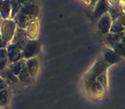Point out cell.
I'll return each instance as SVG.
<instances>
[{"instance_id":"obj_1","label":"cell","mask_w":125,"mask_h":109,"mask_svg":"<svg viewBox=\"0 0 125 109\" xmlns=\"http://www.w3.org/2000/svg\"><path fill=\"white\" fill-rule=\"evenodd\" d=\"M111 65L102 58L94 63L86 73L83 80V91L92 103H101L106 98L108 93L107 69Z\"/></svg>"},{"instance_id":"obj_6","label":"cell","mask_w":125,"mask_h":109,"mask_svg":"<svg viewBox=\"0 0 125 109\" xmlns=\"http://www.w3.org/2000/svg\"><path fill=\"white\" fill-rule=\"evenodd\" d=\"M112 21L111 19L110 15L108 13H105L100 18L99 23H98V28L100 33L103 35H106L109 33L111 26H112Z\"/></svg>"},{"instance_id":"obj_15","label":"cell","mask_w":125,"mask_h":109,"mask_svg":"<svg viewBox=\"0 0 125 109\" xmlns=\"http://www.w3.org/2000/svg\"><path fill=\"white\" fill-rule=\"evenodd\" d=\"M107 13L109 14V15H110L112 22H114V21H117V18H118L121 15L124 14V10H123V7L121 6L120 4L110 5Z\"/></svg>"},{"instance_id":"obj_34","label":"cell","mask_w":125,"mask_h":109,"mask_svg":"<svg viewBox=\"0 0 125 109\" xmlns=\"http://www.w3.org/2000/svg\"><path fill=\"white\" fill-rule=\"evenodd\" d=\"M123 1H124V2H125V0H123Z\"/></svg>"},{"instance_id":"obj_23","label":"cell","mask_w":125,"mask_h":109,"mask_svg":"<svg viewBox=\"0 0 125 109\" xmlns=\"http://www.w3.org/2000/svg\"><path fill=\"white\" fill-rule=\"evenodd\" d=\"M7 88H8V84L4 81V79H3V78L0 77V90L7 89Z\"/></svg>"},{"instance_id":"obj_10","label":"cell","mask_w":125,"mask_h":109,"mask_svg":"<svg viewBox=\"0 0 125 109\" xmlns=\"http://www.w3.org/2000/svg\"><path fill=\"white\" fill-rule=\"evenodd\" d=\"M103 60L105 61H106L108 64L113 65L115 63H117V61H119L121 60V57L115 53L112 50H111L110 48H107L105 50L103 53V56H102Z\"/></svg>"},{"instance_id":"obj_30","label":"cell","mask_w":125,"mask_h":109,"mask_svg":"<svg viewBox=\"0 0 125 109\" xmlns=\"http://www.w3.org/2000/svg\"><path fill=\"white\" fill-rule=\"evenodd\" d=\"M123 10H124V13H125V5L123 7Z\"/></svg>"},{"instance_id":"obj_7","label":"cell","mask_w":125,"mask_h":109,"mask_svg":"<svg viewBox=\"0 0 125 109\" xmlns=\"http://www.w3.org/2000/svg\"><path fill=\"white\" fill-rule=\"evenodd\" d=\"M20 12L27 15L31 21H35L39 14V9L35 3H30V4L22 5L21 8Z\"/></svg>"},{"instance_id":"obj_25","label":"cell","mask_w":125,"mask_h":109,"mask_svg":"<svg viewBox=\"0 0 125 109\" xmlns=\"http://www.w3.org/2000/svg\"><path fill=\"white\" fill-rule=\"evenodd\" d=\"M21 5H26L30 4V3H34L35 0H17Z\"/></svg>"},{"instance_id":"obj_21","label":"cell","mask_w":125,"mask_h":109,"mask_svg":"<svg viewBox=\"0 0 125 109\" xmlns=\"http://www.w3.org/2000/svg\"><path fill=\"white\" fill-rule=\"evenodd\" d=\"M9 97H10V94H9L8 88L0 90V108H3L8 104Z\"/></svg>"},{"instance_id":"obj_28","label":"cell","mask_w":125,"mask_h":109,"mask_svg":"<svg viewBox=\"0 0 125 109\" xmlns=\"http://www.w3.org/2000/svg\"><path fill=\"white\" fill-rule=\"evenodd\" d=\"M98 0H89V6L90 7H94V5H95V3H97Z\"/></svg>"},{"instance_id":"obj_14","label":"cell","mask_w":125,"mask_h":109,"mask_svg":"<svg viewBox=\"0 0 125 109\" xmlns=\"http://www.w3.org/2000/svg\"><path fill=\"white\" fill-rule=\"evenodd\" d=\"M124 36V33H107L105 35V42L109 47L113 46L114 44L122 41V38Z\"/></svg>"},{"instance_id":"obj_17","label":"cell","mask_w":125,"mask_h":109,"mask_svg":"<svg viewBox=\"0 0 125 109\" xmlns=\"http://www.w3.org/2000/svg\"><path fill=\"white\" fill-rule=\"evenodd\" d=\"M26 60L22 59L21 61H15V62L13 63H10L8 66V67L10 68V70L15 75V76L18 77V75L20 74L21 71V68L23 66V64L25 63Z\"/></svg>"},{"instance_id":"obj_20","label":"cell","mask_w":125,"mask_h":109,"mask_svg":"<svg viewBox=\"0 0 125 109\" xmlns=\"http://www.w3.org/2000/svg\"><path fill=\"white\" fill-rule=\"evenodd\" d=\"M22 5L19 3L17 0H11V4H10V19L13 20L14 17L17 15V14L20 12L21 10V8Z\"/></svg>"},{"instance_id":"obj_8","label":"cell","mask_w":125,"mask_h":109,"mask_svg":"<svg viewBox=\"0 0 125 109\" xmlns=\"http://www.w3.org/2000/svg\"><path fill=\"white\" fill-rule=\"evenodd\" d=\"M13 21L15 22V25L18 28L21 29L26 30V28L29 27V25L34 21H31L27 15H26L25 14L21 13V12H19L15 17H14Z\"/></svg>"},{"instance_id":"obj_18","label":"cell","mask_w":125,"mask_h":109,"mask_svg":"<svg viewBox=\"0 0 125 109\" xmlns=\"http://www.w3.org/2000/svg\"><path fill=\"white\" fill-rule=\"evenodd\" d=\"M8 54L6 49H0V71H3L9 66Z\"/></svg>"},{"instance_id":"obj_9","label":"cell","mask_w":125,"mask_h":109,"mask_svg":"<svg viewBox=\"0 0 125 109\" xmlns=\"http://www.w3.org/2000/svg\"><path fill=\"white\" fill-rule=\"evenodd\" d=\"M109 7H110V3L107 0H98L94 5V11H93L94 17L100 18L104 14L108 12Z\"/></svg>"},{"instance_id":"obj_19","label":"cell","mask_w":125,"mask_h":109,"mask_svg":"<svg viewBox=\"0 0 125 109\" xmlns=\"http://www.w3.org/2000/svg\"><path fill=\"white\" fill-rule=\"evenodd\" d=\"M111 50H112L117 54H118L121 58L125 57V43L124 42H119V43L114 44L111 47Z\"/></svg>"},{"instance_id":"obj_29","label":"cell","mask_w":125,"mask_h":109,"mask_svg":"<svg viewBox=\"0 0 125 109\" xmlns=\"http://www.w3.org/2000/svg\"><path fill=\"white\" fill-rule=\"evenodd\" d=\"M122 42L125 43V32L124 33V36H123V38H122Z\"/></svg>"},{"instance_id":"obj_32","label":"cell","mask_w":125,"mask_h":109,"mask_svg":"<svg viewBox=\"0 0 125 109\" xmlns=\"http://www.w3.org/2000/svg\"><path fill=\"white\" fill-rule=\"evenodd\" d=\"M0 21H3V19H2V17H1V15H0Z\"/></svg>"},{"instance_id":"obj_27","label":"cell","mask_w":125,"mask_h":109,"mask_svg":"<svg viewBox=\"0 0 125 109\" xmlns=\"http://www.w3.org/2000/svg\"><path fill=\"white\" fill-rule=\"evenodd\" d=\"M107 1L112 5H117V4H120L121 0H107Z\"/></svg>"},{"instance_id":"obj_22","label":"cell","mask_w":125,"mask_h":109,"mask_svg":"<svg viewBox=\"0 0 125 109\" xmlns=\"http://www.w3.org/2000/svg\"><path fill=\"white\" fill-rule=\"evenodd\" d=\"M124 32H125V28L119 23L118 21L117 20V21L112 22L109 33H124Z\"/></svg>"},{"instance_id":"obj_12","label":"cell","mask_w":125,"mask_h":109,"mask_svg":"<svg viewBox=\"0 0 125 109\" xmlns=\"http://www.w3.org/2000/svg\"><path fill=\"white\" fill-rule=\"evenodd\" d=\"M11 0H0V15L3 20L10 19Z\"/></svg>"},{"instance_id":"obj_11","label":"cell","mask_w":125,"mask_h":109,"mask_svg":"<svg viewBox=\"0 0 125 109\" xmlns=\"http://www.w3.org/2000/svg\"><path fill=\"white\" fill-rule=\"evenodd\" d=\"M3 79H4V81L8 84H15L19 83L18 77L15 76L13 73L10 70L9 67H6L4 70L1 71V75H0Z\"/></svg>"},{"instance_id":"obj_35","label":"cell","mask_w":125,"mask_h":109,"mask_svg":"<svg viewBox=\"0 0 125 109\" xmlns=\"http://www.w3.org/2000/svg\"><path fill=\"white\" fill-rule=\"evenodd\" d=\"M0 109H2V108H0Z\"/></svg>"},{"instance_id":"obj_26","label":"cell","mask_w":125,"mask_h":109,"mask_svg":"<svg viewBox=\"0 0 125 109\" xmlns=\"http://www.w3.org/2000/svg\"><path fill=\"white\" fill-rule=\"evenodd\" d=\"M7 46H8V44L5 43V42L3 41L1 35H0V49H6Z\"/></svg>"},{"instance_id":"obj_5","label":"cell","mask_w":125,"mask_h":109,"mask_svg":"<svg viewBox=\"0 0 125 109\" xmlns=\"http://www.w3.org/2000/svg\"><path fill=\"white\" fill-rule=\"evenodd\" d=\"M6 50H7V54H8L9 63H13L23 59L21 50L17 46H15V44H8Z\"/></svg>"},{"instance_id":"obj_16","label":"cell","mask_w":125,"mask_h":109,"mask_svg":"<svg viewBox=\"0 0 125 109\" xmlns=\"http://www.w3.org/2000/svg\"><path fill=\"white\" fill-rule=\"evenodd\" d=\"M18 79H19V82L22 83V84H27V83L31 82V80L32 79L31 75H30L29 72H28L27 68H26L25 63L23 64V66H22L20 74L18 75Z\"/></svg>"},{"instance_id":"obj_33","label":"cell","mask_w":125,"mask_h":109,"mask_svg":"<svg viewBox=\"0 0 125 109\" xmlns=\"http://www.w3.org/2000/svg\"><path fill=\"white\" fill-rule=\"evenodd\" d=\"M0 75H1V71H0Z\"/></svg>"},{"instance_id":"obj_2","label":"cell","mask_w":125,"mask_h":109,"mask_svg":"<svg viewBox=\"0 0 125 109\" xmlns=\"http://www.w3.org/2000/svg\"><path fill=\"white\" fill-rule=\"evenodd\" d=\"M16 28L17 27L13 20L11 19L3 20L1 28H0V35L5 43H7L8 44L11 43V40L13 38Z\"/></svg>"},{"instance_id":"obj_13","label":"cell","mask_w":125,"mask_h":109,"mask_svg":"<svg viewBox=\"0 0 125 109\" xmlns=\"http://www.w3.org/2000/svg\"><path fill=\"white\" fill-rule=\"evenodd\" d=\"M26 66L31 75V78H33L36 76L38 70V61L36 58H31V59L26 60L25 61Z\"/></svg>"},{"instance_id":"obj_3","label":"cell","mask_w":125,"mask_h":109,"mask_svg":"<svg viewBox=\"0 0 125 109\" xmlns=\"http://www.w3.org/2000/svg\"><path fill=\"white\" fill-rule=\"evenodd\" d=\"M41 50V44L38 40L30 39L22 50V56L24 60L35 58Z\"/></svg>"},{"instance_id":"obj_4","label":"cell","mask_w":125,"mask_h":109,"mask_svg":"<svg viewBox=\"0 0 125 109\" xmlns=\"http://www.w3.org/2000/svg\"><path fill=\"white\" fill-rule=\"evenodd\" d=\"M30 40L29 37L27 35V33H26V30L24 29H21V28H16L15 32V34H14V37L11 40V43L15 44V46H17L22 51L23 48L25 47V45L26 44L28 41Z\"/></svg>"},{"instance_id":"obj_24","label":"cell","mask_w":125,"mask_h":109,"mask_svg":"<svg viewBox=\"0 0 125 109\" xmlns=\"http://www.w3.org/2000/svg\"><path fill=\"white\" fill-rule=\"evenodd\" d=\"M117 21H118L119 23L125 28V13H124L123 15H121L120 16L117 18Z\"/></svg>"},{"instance_id":"obj_31","label":"cell","mask_w":125,"mask_h":109,"mask_svg":"<svg viewBox=\"0 0 125 109\" xmlns=\"http://www.w3.org/2000/svg\"><path fill=\"white\" fill-rule=\"evenodd\" d=\"M2 22H3V21H0V28H1V25H2Z\"/></svg>"}]
</instances>
